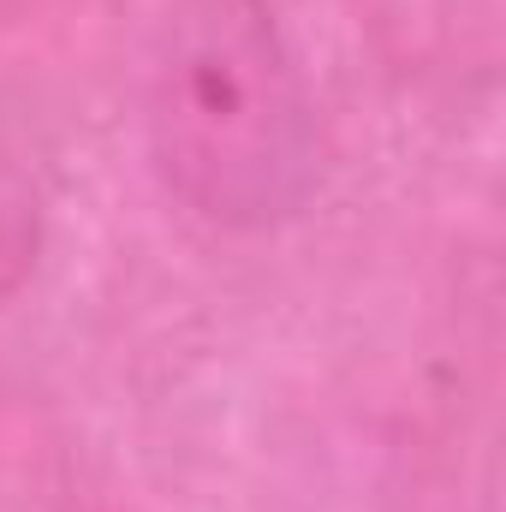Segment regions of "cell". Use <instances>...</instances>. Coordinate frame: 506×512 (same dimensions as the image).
I'll return each instance as SVG.
<instances>
[{
    "mask_svg": "<svg viewBox=\"0 0 506 512\" xmlns=\"http://www.w3.org/2000/svg\"><path fill=\"white\" fill-rule=\"evenodd\" d=\"M149 167L197 221L268 233L322 179L316 108L268 0H167L143 54Z\"/></svg>",
    "mask_w": 506,
    "mask_h": 512,
    "instance_id": "obj_1",
    "label": "cell"
}]
</instances>
